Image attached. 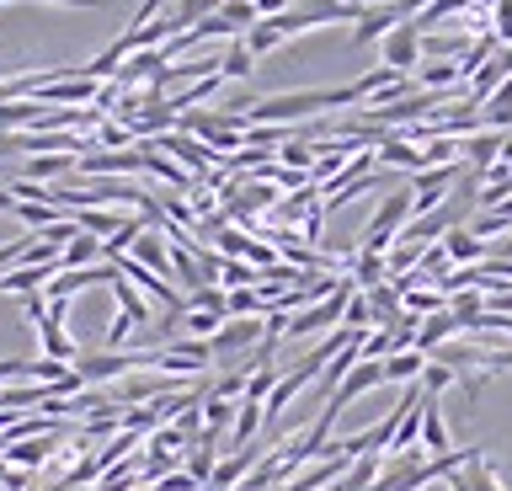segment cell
Segmentation results:
<instances>
[{"mask_svg":"<svg viewBox=\"0 0 512 491\" xmlns=\"http://www.w3.org/2000/svg\"><path fill=\"white\" fill-rule=\"evenodd\" d=\"M219 278L230 283V289H256V267H251V262H235V257H224Z\"/></svg>","mask_w":512,"mask_h":491,"instance_id":"1f68e13d","label":"cell"},{"mask_svg":"<svg viewBox=\"0 0 512 491\" xmlns=\"http://www.w3.org/2000/svg\"><path fill=\"white\" fill-rule=\"evenodd\" d=\"M454 379H459L454 369H443V363H432V358H427V369H422V379H416V385H422L427 395H443L448 385H454Z\"/></svg>","mask_w":512,"mask_h":491,"instance_id":"d6a6232c","label":"cell"},{"mask_svg":"<svg viewBox=\"0 0 512 491\" xmlns=\"http://www.w3.org/2000/svg\"><path fill=\"white\" fill-rule=\"evenodd\" d=\"M470 6H480V11H496V6H502V0H470Z\"/></svg>","mask_w":512,"mask_h":491,"instance_id":"7bdbcfd3","label":"cell"},{"mask_svg":"<svg viewBox=\"0 0 512 491\" xmlns=\"http://www.w3.org/2000/svg\"><path fill=\"white\" fill-rule=\"evenodd\" d=\"M91 262H107V257H102V235H86V230H80L75 241L59 251V267H91Z\"/></svg>","mask_w":512,"mask_h":491,"instance_id":"44dd1931","label":"cell"},{"mask_svg":"<svg viewBox=\"0 0 512 491\" xmlns=\"http://www.w3.org/2000/svg\"><path fill=\"white\" fill-rule=\"evenodd\" d=\"M374 166H395V171H427L422 161V145H411L406 134H379V145H374Z\"/></svg>","mask_w":512,"mask_h":491,"instance_id":"30bf717a","label":"cell"},{"mask_svg":"<svg viewBox=\"0 0 512 491\" xmlns=\"http://www.w3.org/2000/svg\"><path fill=\"white\" fill-rule=\"evenodd\" d=\"M294 0H256V17H283Z\"/></svg>","mask_w":512,"mask_h":491,"instance_id":"f35d334b","label":"cell"},{"mask_svg":"<svg viewBox=\"0 0 512 491\" xmlns=\"http://www.w3.org/2000/svg\"><path fill=\"white\" fill-rule=\"evenodd\" d=\"M379 65L395 70V75L422 70V33H416V22H400L395 33L379 38Z\"/></svg>","mask_w":512,"mask_h":491,"instance_id":"277c9868","label":"cell"},{"mask_svg":"<svg viewBox=\"0 0 512 491\" xmlns=\"http://www.w3.org/2000/svg\"><path fill=\"white\" fill-rule=\"evenodd\" d=\"M374 385H384L379 363H374V358H358V363L347 369V379H342V385H336V390L326 395V411H347L352 401H358V395H368Z\"/></svg>","mask_w":512,"mask_h":491,"instance_id":"9c48e42d","label":"cell"},{"mask_svg":"<svg viewBox=\"0 0 512 491\" xmlns=\"http://www.w3.org/2000/svg\"><path fill=\"white\" fill-rule=\"evenodd\" d=\"M352 273H358V289H374V283L390 278V267H384L379 251H358V257H352Z\"/></svg>","mask_w":512,"mask_h":491,"instance_id":"83f0119b","label":"cell"},{"mask_svg":"<svg viewBox=\"0 0 512 491\" xmlns=\"http://www.w3.org/2000/svg\"><path fill=\"white\" fill-rule=\"evenodd\" d=\"M422 454H454L448 449V427H443V411H438V395L422 390Z\"/></svg>","mask_w":512,"mask_h":491,"instance_id":"4fadbf2b","label":"cell"},{"mask_svg":"<svg viewBox=\"0 0 512 491\" xmlns=\"http://www.w3.org/2000/svg\"><path fill=\"white\" fill-rule=\"evenodd\" d=\"M256 427H262V401H240L235 406V433H230V443L235 449H246V443L256 438ZM230 449V454H235Z\"/></svg>","mask_w":512,"mask_h":491,"instance_id":"484cf974","label":"cell"},{"mask_svg":"<svg viewBox=\"0 0 512 491\" xmlns=\"http://www.w3.org/2000/svg\"><path fill=\"white\" fill-rule=\"evenodd\" d=\"M219 86H224V75H203V81L182 86V91H176V97H171V113H192V107H198V102H208V97H214Z\"/></svg>","mask_w":512,"mask_h":491,"instance_id":"cb8c5ba5","label":"cell"},{"mask_svg":"<svg viewBox=\"0 0 512 491\" xmlns=\"http://www.w3.org/2000/svg\"><path fill=\"white\" fill-rule=\"evenodd\" d=\"M422 161H427V166H454V161H459V139H448V134L422 139Z\"/></svg>","mask_w":512,"mask_h":491,"instance_id":"f546056e","label":"cell"},{"mask_svg":"<svg viewBox=\"0 0 512 491\" xmlns=\"http://www.w3.org/2000/svg\"><path fill=\"white\" fill-rule=\"evenodd\" d=\"M134 369H160V347H102V353H80L75 358V379L86 390L128 379Z\"/></svg>","mask_w":512,"mask_h":491,"instance_id":"6da1fadb","label":"cell"},{"mask_svg":"<svg viewBox=\"0 0 512 491\" xmlns=\"http://www.w3.org/2000/svg\"><path fill=\"white\" fill-rule=\"evenodd\" d=\"M438 246L448 251V262H454V267H475V262H486V257H491V246H486V241H475V235L464 230V225H459V230H448Z\"/></svg>","mask_w":512,"mask_h":491,"instance_id":"5bb4252c","label":"cell"},{"mask_svg":"<svg viewBox=\"0 0 512 491\" xmlns=\"http://www.w3.org/2000/svg\"><path fill=\"white\" fill-rule=\"evenodd\" d=\"M75 161L80 155H32V161L22 166V177L27 182H64V177H75Z\"/></svg>","mask_w":512,"mask_h":491,"instance_id":"ac0fdd59","label":"cell"},{"mask_svg":"<svg viewBox=\"0 0 512 491\" xmlns=\"http://www.w3.org/2000/svg\"><path fill=\"white\" fill-rule=\"evenodd\" d=\"M427 369V353H416V347H406V353H390L379 363V374H384V385H416Z\"/></svg>","mask_w":512,"mask_h":491,"instance_id":"e0dca14e","label":"cell"},{"mask_svg":"<svg viewBox=\"0 0 512 491\" xmlns=\"http://www.w3.org/2000/svg\"><path fill=\"white\" fill-rule=\"evenodd\" d=\"M400 305H406L411 315H438V310H448V294L443 289H406Z\"/></svg>","mask_w":512,"mask_h":491,"instance_id":"f1b7e54d","label":"cell"},{"mask_svg":"<svg viewBox=\"0 0 512 491\" xmlns=\"http://www.w3.org/2000/svg\"><path fill=\"white\" fill-rule=\"evenodd\" d=\"M59 438L64 433H38V438H16L6 454V465H16V470H38V465H48V459H54V449H59Z\"/></svg>","mask_w":512,"mask_h":491,"instance_id":"7c38bea8","label":"cell"},{"mask_svg":"<svg viewBox=\"0 0 512 491\" xmlns=\"http://www.w3.org/2000/svg\"><path fill=\"white\" fill-rule=\"evenodd\" d=\"M406 219H411V187H395L390 198L374 209V219H368V230H363V251H390L395 246V235L406 230Z\"/></svg>","mask_w":512,"mask_h":491,"instance_id":"7a4b0ae2","label":"cell"},{"mask_svg":"<svg viewBox=\"0 0 512 491\" xmlns=\"http://www.w3.org/2000/svg\"><path fill=\"white\" fill-rule=\"evenodd\" d=\"M459 337V321L454 310H438V315H422V326H416V353H432V347L454 342Z\"/></svg>","mask_w":512,"mask_h":491,"instance_id":"2e32d148","label":"cell"},{"mask_svg":"<svg viewBox=\"0 0 512 491\" xmlns=\"http://www.w3.org/2000/svg\"><path fill=\"white\" fill-rule=\"evenodd\" d=\"M256 337H267V331H262V315H246V321H224L214 337H208V353H214V358H240L246 347H256Z\"/></svg>","mask_w":512,"mask_h":491,"instance_id":"ba28073f","label":"cell"},{"mask_svg":"<svg viewBox=\"0 0 512 491\" xmlns=\"http://www.w3.org/2000/svg\"><path fill=\"white\" fill-rule=\"evenodd\" d=\"M459 81H464V75H459V59H432V65L416 70V86H422V91H454Z\"/></svg>","mask_w":512,"mask_h":491,"instance_id":"ffe728a7","label":"cell"},{"mask_svg":"<svg viewBox=\"0 0 512 491\" xmlns=\"http://www.w3.org/2000/svg\"><path fill=\"white\" fill-rule=\"evenodd\" d=\"M480 129H496V134H512V75L502 86L480 102Z\"/></svg>","mask_w":512,"mask_h":491,"instance_id":"9a60e30c","label":"cell"},{"mask_svg":"<svg viewBox=\"0 0 512 491\" xmlns=\"http://www.w3.org/2000/svg\"><path fill=\"white\" fill-rule=\"evenodd\" d=\"M155 491H198V481H192L187 470H166V475L155 481Z\"/></svg>","mask_w":512,"mask_h":491,"instance_id":"8d00e7d4","label":"cell"},{"mask_svg":"<svg viewBox=\"0 0 512 491\" xmlns=\"http://www.w3.org/2000/svg\"><path fill=\"white\" fill-rule=\"evenodd\" d=\"M459 11H470V0H427V6H422V17H411L416 22V33H432V27H443V22H454L459 17Z\"/></svg>","mask_w":512,"mask_h":491,"instance_id":"7402d4cb","label":"cell"},{"mask_svg":"<svg viewBox=\"0 0 512 491\" xmlns=\"http://www.w3.org/2000/svg\"><path fill=\"white\" fill-rule=\"evenodd\" d=\"M464 177V166H427V171H416V177L406 182L411 187V214H427V209H438V203L454 193V182Z\"/></svg>","mask_w":512,"mask_h":491,"instance_id":"5b68a950","label":"cell"},{"mask_svg":"<svg viewBox=\"0 0 512 491\" xmlns=\"http://www.w3.org/2000/svg\"><path fill=\"white\" fill-rule=\"evenodd\" d=\"M491 257H496V262H512V230L502 235V241H491Z\"/></svg>","mask_w":512,"mask_h":491,"instance_id":"ab89813d","label":"cell"},{"mask_svg":"<svg viewBox=\"0 0 512 491\" xmlns=\"http://www.w3.org/2000/svg\"><path fill=\"white\" fill-rule=\"evenodd\" d=\"M347 299H352V283H342V289L326 294V299H315V305H304L299 315H288V337H294V342H304V337H320L326 326L342 321Z\"/></svg>","mask_w":512,"mask_h":491,"instance_id":"3957f363","label":"cell"},{"mask_svg":"<svg viewBox=\"0 0 512 491\" xmlns=\"http://www.w3.org/2000/svg\"><path fill=\"white\" fill-rule=\"evenodd\" d=\"M502 166H507V171H512V134H507V139H502Z\"/></svg>","mask_w":512,"mask_h":491,"instance_id":"b9f144b4","label":"cell"},{"mask_svg":"<svg viewBox=\"0 0 512 491\" xmlns=\"http://www.w3.org/2000/svg\"><path fill=\"white\" fill-rule=\"evenodd\" d=\"M502 139H507V134H496V129H475V134H464V139H459L464 166H470L475 177H480V171H491L496 161H502Z\"/></svg>","mask_w":512,"mask_h":491,"instance_id":"8fae6325","label":"cell"},{"mask_svg":"<svg viewBox=\"0 0 512 491\" xmlns=\"http://www.w3.org/2000/svg\"><path fill=\"white\" fill-rule=\"evenodd\" d=\"M347 6H368V0H347Z\"/></svg>","mask_w":512,"mask_h":491,"instance_id":"ee69618b","label":"cell"},{"mask_svg":"<svg viewBox=\"0 0 512 491\" xmlns=\"http://www.w3.org/2000/svg\"><path fill=\"white\" fill-rule=\"evenodd\" d=\"M491 38L496 43H512V0H502V6L491 11Z\"/></svg>","mask_w":512,"mask_h":491,"instance_id":"d590c367","label":"cell"},{"mask_svg":"<svg viewBox=\"0 0 512 491\" xmlns=\"http://www.w3.org/2000/svg\"><path fill=\"white\" fill-rule=\"evenodd\" d=\"M246 315H262V294L256 289H230V321H246Z\"/></svg>","mask_w":512,"mask_h":491,"instance_id":"836d02e7","label":"cell"},{"mask_svg":"<svg viewBox=\"0 0 512 491\" xmlns=\"http://www.w3.org/2000/svg\"><path fill=\"white\" fill-rule=\"evenodd\" d=\"M144 171V150H91L75 161V177H134Z\"/></svg>","mask_w":512,"mask_h":491,"instance_id":"52a82bcc","label":"cell"},{"mask_svg":"<svg viewBox=\"0 0 512 491\" xmlns=\"http://www.w3.org/2000/svg\"><path fill=\"white\" fill-rule=\"evenodd\" d=\"M219 326H224V321H219V315H208V310H187V315H182V337H203V342H208Z\"/></svg>","mask_w":512,"mask_h":491,"instance_id":"4dcf8cb0","label":"cell"},{"mask_svg":"<svg viewBox=\"0 0 512 491\" xmlns=\"http://www.w3.org/2000/svg\"><path fill=\"white\" fill-rule=\"evenodd\" d=\"M363 299H368V315H374V326H390L395 315L406 310V305H400V289H395L390 278L374 283V289H363Z\"/></svg>","mask_w":512,"mask_h":491,"instance_id":"d6986e66","label":"cell"},{"mask_svg":"<svg viewBox=\"0 0 512 491\" xmlns=\"http://www.w3.org/2000/svg\"><path fill=\"white\" fill-rule=\"evenodd\" d=\"M320 230H326V209L310 203V209H304V241H320Z\"/></svg>","mask_w":512,"mask_h":491,"instance_id":"74e56055","label":"cell"},{"mask_svg":"<svg viewBox=\"0 0 512 491\" xmlns=\"http://www.w3.org/2000/svg\"><path fill=\"white\" fill-rule=\"evenodd\" d=\"M251 70H256L251 49H246V43H240V38H230V49L219 54V75H224V81H246Z\"/></svg>","mask_w":512,"mask_h":491,"instance_id":"d4e9b609","label":"cell"},{"mask_svg":"<svg viewBox=\"0 0 512 491\" xmlns=\"http://www.w3.org/2000/svg\"><path fill=\"white\" fill-rule=\"evenodd\" d=\"M64 321H70V299H48V315L32 326H38V337H43V358L75 363V342H70V331H64Z\"/></svg>","mask_w":512,"mask_h":491,"instance_id":"8992f818","label":"cell"},{"mask_svg":"<svg viewBox=\"0 0 512 491\" xmlns=\"http://www.w3.org/2000/svg\"><path fill=\"white\" fill-rule=\"evenodd\" d=\"M6 6V0H0ZM54 6H102V0H54Z\"/></svg>","mask_w":512,"mask_h":491,"instance_id":"60d3db41","label":"cell"},{"mask_svg":"<svg viewBox=\"0 0 512 491\" xmlns=\"http://www.w3.org/2000/svg\"><path fill=\"white\" fill-rule=\"evenodd\" d=\"M112 294H118V310H123V315H128V321H134L139 331L150 326V305H144V294H139V289H134V283H128L123 273H118V283H112Z\"/></svg>","mask_w":512,"mask_h":491,"instance_id":"603a6c76","label":"cell"},{"mask_svg":"<svg viewBox=\"0 0 512 491\" xmlns=\"http://www.w3.org/2000/svg\"><path fill=\"white\" fill-rule=\"evenodd\" d=\"M75 225L86 230V235H118L123 230V214H112V209H75Z\"/></svg>","mask_w":512,"mask_h":491,"instance_id":"4316f807","label":"cell"},{"mask_svg":"<svg viewBox=\"0 0 512 491\" xmlns=\"http://www.w3.org/2000/svg\"><path fill=\"white\" fill-rule=\"evenodd\" d=\"M342 326H352V331H374V315H368V299H363V294H352V299H347Z\"/></svg>","mask_w":512,"mask_h":491,"instance_id":"e575fe53","label":"cell"}]
</instances>
